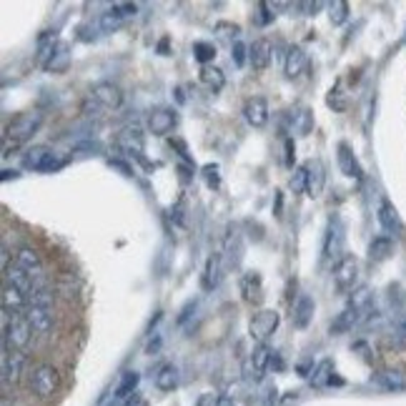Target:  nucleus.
Listing matches in <instances>:
<instances>
[{"instance_id": "nucleus-1", "label": "nucleus", "mask_w": 406, "mask_h": 406, "mask_svg": "<svg viewBox=\"0 0 406 406\" xmlns=\"http://www.w3.org/2000/svg\"><path fill=\"white\" fill-rule=\"evenodd\" d=\"M33 326L28 316L20 313H3V349L13 346V351H23L31 344Z\"/></svg>"}, {"instance_id": "nucleus-2", "label": "nucleus", "mask_w": 406, "mask_h": 406, "mask_svg": "<svg viewBox=\"0 0 406 406\" xmlns=\"http://www.w3.org/2000/svg\"><path fill=\"white\" fill-rule=\"evenodd\" d=\"M40 125H43V113H38V111L20 113V116H15V118L8 123L6 143H13L18 148V146H23L25 141H31V138L40 131Z\"/></svg>"}, {"instance_id": "nucleus-3", "label": "nucleus", "mask_w": 406, "mask_h": 406, "mask_svg": "<svg viewBox=\"0 0 406 406\" xmlns=\"http://www.w3.org/2000/svg\"><path fill=\"white\" fill-rule=\"evenodd\" d=\"M58 384H61V376H58L56 366H50V364H40L31 374V389L40 399H50L56 394Z\"/></svg>"}, {"instance_id": "nucleus-4", "label": "nucleus", "mask_w": 406, "mask_h": 406, "mask_svg": "<svg viewBox=\"0 0 406 406\" xmlns=\"http://www.w3.org/2000/svg\"><path fill=\"white\" fill-rule=\"evenodd\" d=\"M23 163H25V169H31V171H53V169H58L63 161L58 158L56 150L48 148V146H33V148L25 150Z\"/></svg>"}, {"instance_id": "nucleus-5", "label": "nucleus", "mask_w": 406, "mask_h": 406, "mask_svg": "<svg viewBox=\"0 0 406 406\" xmlns=\"http://www.w3.org/2000/svg\"><path fill=\"white\" fill-rule=\"evenodd\" d=\"M359 279V258L357 256H341L334 266V283L338 291H351L357 286Z\"/></svg>"}, {"instance_id": "nucleus-6", "label": "nucleus", "mask_w": 406, "mask_h": 406, "mask_svg": "<svg viewBox=\"0 0 406 406\" xmlns=\"http://www.w3.org/2000/svg\"><path fill=\"white\" fill-rule=\"evenodd\" d=\"M276 326H279V313L271 311V309H261L258 313H253V319L249 324L251 338H256L258 344H263L276 331Z\"/></svg>"}, {"instance_id": "nucleus-7", "label": "nucleus", "mask_w": 406, "mask_h": 406, "mask_svg": "<svg viewBox=\"0 0 406 406\" xmlns=\"http://www.w3.org/2000/svg\"><path fill=\"white\" fill-rule=\"evenodd\" d=\"M344 251V224L338 216H334L329 221V228H326V238H324V256L326 258H338Z\"/></svg>"}, {"instance_id": "nucleus-8", "label": "nucleus", "mask_w": 406, "mask_h": 406, "mask_svg": "<svg viewBox=\"0 0 406 406\" xmlns=\"http://www.w3.org/2000/svg\"><path fill=\"white\" fill-rule=\"evenodd\" d=\"M175 123H178V116L171 108H158V111H153L148 116V131L153 136H169L175 128Z\"/></svg>"}, {"instance_id": "nucleus-9", "label": "nucleus", "mask_w": 406, "mask_h": 406, "mask_svg": "<svg viewBox=\"0 0 406 406\" xmlns=\"http://www.w3.org/2000/svg\"><path fill=\"white\" fill-rule=\"evenodd\" d=\"M25 357L20 351H8L3 349V384H18L23 376Z\"/></svg>"}, {"instance_id": "nucleus-10", "label": "nucleus", "mask_w": 406, "mask_h": 406, "mask_svg": "<svg viewBox=\"0 0 406 406\" xmlns=\"http://www.w3.org/2000/svg\"><path fill=\"white\" fill-rule=\"evenodd\" d=\"M91 93H93V98L98 100L103 108H108V111H116V108H120V103H123L120 88L113 86V83H95Z\"/></svg>"}, {"instance_id": "nucleus-11", "label": "nucleus", "mask_w": 406, "mask_h": 406, "mask_svg": "<svg viewBox=\"0 0 406 406\" xmlns=\"http://www.w3.org/2000/svg\"><path fill=\"white\" fill-rule=\"evenodd\" d=\"M324 183H326L324 163H321V158H311V161L306 163V191H309V196H311V198L321 196Z\"/></svg>"}, {"instance_id": "nucleus-12", "label": "nucleus", "mask_w": 406, "mask_h": 406, "mask_svg": "<svg viewBox=\"0 0 406 406\" xmlns=\"http://www.w3.org/2000/svg\"><path fill=\"white\" fill-rule=\"evenodd\" d=\"M244 116H246V120H249V125L263 128V125L269 123V103H266V98H261V95L251 98L244 108Z\"/></svg>"}, {"instance_id": "nucleus-13", "label": "nucleus", "mask_w": 406, "mask_h": 406, "mask_svg": "<svg viewBox=\"0 0 406 406\" xmlns=\"http://www.w3.org/2000/svg\"><path fill=\"white\" fill-rule=\"evenodd\" d=\"M271 359H274V351H271L266 344H258L249 359V371H251L249 376H253V379L258 382V379L266 374V369L271 366Z\"/></svg>"}, {"instance_id": "nucleus-14", "label": "nucleus", "mask_w": 406, "mask_h": 406, "mask_svg": "<svg viewBox=\"0 0 406 406\" xmlns=\"http://www.w3.org/2000/svg\"><path fill=\"white\" fill-rule=\"evenodd\" d=\"M28 321H31L33 331L48 334L53 329V306H28Z\"/></svg>"}, {"instance_id": "nucleus-15", "label": "nucleus", "mask_w": 406, "mask_h": 406, "mask_svg": "<svg viewBox=\"0 0 406 406\" xmlns=\"http://www.w3.org/2000/svg\"><path fill=\"white\" fill-rule=\"evenodd\" d=\"M15 266H20L25 274L31 276V279H40V276H43V263H40V256H38L33 249H28V246L18 251V256H15Z\"/></svg>"}, {"instance_id": "nucleus-16", "label": "nucleus", "mask_w": 406, "mask_h": 406, "mask_svg": "<svg viewBox=\"0 0 406 406\" xmlns=\"http://www.w3.org/2000/svg\"><path fill=\"white\" fill-rule=\"evenodd\" d=\"M0 299H3V311L6 313H20L23 311V306L25 304H28V296L23 294V291H20V288H15L13 286V283H6V286H3V296H0Z\"/></svg>"}, {"instance_id": "nucleus-17", "label": "nucleus", "mask_w": 406, "mask_h": 406, "mask_svg": "<svg viewBox=\"0 0 406 406\" xmlns=\"http://www.w3.org/2000/svg\"><path fill=\"white\" fill-rule=\"evenodd\" d=\"M288 118H291V133H294V136H309V133H311V128H313L311 108H306V106L296 108V111H291Z\"/></svg>"}, {"instance_id": "nucleus-18", "label": "nucleus", "mask_w": 406, "mask_h": 406, "mask_svg": "<svg viewBox=\"0 0 406 406\" xmlns=\"http://www.w3.org/2000/svg\"><path fill=\"white\" fill-rule=\"evenodd\" d=\"M313 311H316V304H313L311 296H301L299 301L294 304V326L296 329H306L313 319Z\"/></svg>"}, {"instance_id": "nucleus-19", "label": "nucleus", "mask_w": 406, "mask_h": 406, "mask_svg": "<svg viewBox=\"0 0 406 406\" xmlns=\"http://www.w3.org/2000/svg\"><path fill=\"white\" fill-rule=\"evenodd\" d=\"M376 219H379V224H382L384 231L391 233V236H396V233L401 231L399 213H396V208L391 206L389 201H382V206H379V213H376Z\"/></svg>"}, {"instance_id": "nucleus-20", "label": "nucleus", "mask_w": 406, "mask_h": 406, "mask_svg": "<svg viewBox=\"0 0 406 406\" xmlns=\"http://www.w3.org/2000/svg\"><path fill=\"white\" fill-rule=\"evenodd\" d=\"M283 70H286L288 78H299L304 70H306V53L299 48V45H291L286 53V61H283Z\"/></svg>"}, {"instance_id": "nucleus-21", "label": "nucleus", "mask_w": 406, "mask_h": 406, "mask_svg": "<svg viewBox=\"0 0 406 406\" xmlns=\"http://www.w3.org/2000/svg\"><path fill=\"white\" fill-rule=\"evenodd\" d=\"M364 321V313L361 311H357V309H351V306H346L344 311L338 313L336 316V321L331 324V334H346V331H351L354 326H359Z\"/></svg>"}, {"instance_id": "nucleus-22", "label": "nucleus", "mask_w": 406, "mask_h": 406, "mask_svg": "<svg viewBox=\"0 0 406 406\" xmlns=\"http://www.w3.org/2000/svg\"><path fill=\"white\" fill-rule=\"evenodd\" d=\"M271 43L269 40H253V45L249 48V58H251V65L256 70H266L269 68V63H271Z\"/></svg>"}, {"instance_id": "nucleus-23", "label": "nucleus", "mask_w": 406, "mask_h": 406, "mask_svg": "<svg viewBox=\"0 0 406 406\" xmlns=\"http://www.w3.org/2000/svg\"><path fill=\"white\" fill-rule=\"evenodd\" d=\"M118 146L125 153L141 158V153H143V133L138 131V128H125L118 136Z\"/></svg>"}, {"instance_id": "nucleus-24", "label": "nucleus", "mask_w": 406, "mask_h": 406, "mask_svg": "<svg viewBox=\"0 0 406 406\" xmlns=\"http://www.w3.org/2000/svg\"><path fill=\"white\" fill-rule=\"evenodd\" d=\"M338 169L349 178H361V166H359L357 156L351 153V148L346 143L338 146Z\"/></svg>"}, {"instance_id": "nucleus-25", "label": "nucleus", "mask_w": 406, "mask_h": 406, "mask_svg": "<svg viewBox=\"0 0 406 406\" xmlns=\"http://www.w3.org/2000/svg\"><path fill=\"white\" fill-rule=\"evenodd\" d=\"M68 65H70V48H68V43H61V40H58L53 56L45 63V70H50V73H65Z\"/></svg>"}, {"instance_id": "nucleus-26", "label": "nucleus", "mask_w": 406, "mask_h": 406, "mask_svg": "<svg viewBox=\"0 0 406 406\" xmlns=\"http://www.w3.org/2000/svg\"><path fill=\"white\" fill-rule=\"evenodd\" d=\"M241 291H244V299L249 304H261L263 299V283L258 274H246L244 281H241Z\"/></svg>"}, {"instance_id": "nucleus-27", "label": "nucleus", "mask_w": 406, "mask_h": 406, "mask_svg": "<svg viewBox=\"0 0 406 406\" xmlns=\"http://www.w3.org/2000/svg\"><path fill=\"white\" fill-rule=\"evenodd\" d=\"M221 281V258L219 256H208L206 266H203V276H201V286L203 291H213Z\"/></svg>"}, {"instance_id": "nucleus-28", "label": "nucleus", "mask_w": 406, "mask_h": 406, "mask_svg": "<svg viewBox=\"0 0 406 406\" xmlns=\"http://www.w3.org/2000/svg\"><path fill=\"white\" fill-rule=\"evenodd\" d=\"M6 283H13L15 288H20L25 296L33 294V288H36V283H33V279L28 274H25L20 266H10V269L6 271Z\"/></svg>"}, {"instance_id": "nucleus-29", "label": "nucleus", "mask_w": 406, "mask_h": 406, "mask_svg": "<svg viewBox=\"0 0 406 406\" xmlns=\"http://www.w3.org/2000/svg\"><path fill=\"white\" fill-rule=\"evenodd\" d=\"M394 253V241L389 236H376L374 241L369 244V258L371 261H387L389 256Z\"/></svg>"}, {"instance_id": "nucleus-30", "label": "nucleus", "mask_w": 406, "mask_h": 406, "mask_svg": "<svg viewBox=\"0 0 406 406\" xmlns=\"http://www.w3.org/2000/svg\"><path fill=\"white\" fill-rule=\"evenodd\" d=\"M374 382L382 389H387V391H404L406 389V379L399 371H379L374 376Z\"/></svg>"}, {"instance_id": "nucleus-31", "label": "nucleus", "mask_w": 406, "mask_h": 406, "mask_svg": "<svg viewBox=\"0 0 406 406\" xmlns=\"http://www.w3.org/2000/svg\"><path fill=\"white\" fill-rule=\"evenodd\" d=\"M201 83L211 88L213 93H219L221 88L226 86V75H224V70L216 68V65H203V68H201Z\"/></svg>"}, {"instance_id": "nucleus-32", "label": "nucleus", "mask_w": 406, "mask_h": 406, "mask_svg": "<svg viewBox=\"0 0 406 406\" xmlns=\"http://www.w3.org/2000/svg\"><path fill=\"white\" fill-rule=\"evenodd\" d=\"M156 387L161 389V391H173V389L178 387V371H175V366L166 364V366H161V369H158Z\"/></svg>"}, {"instance_id": "nucleus-33", "label": "nucleus", "mask_w": 406, "mask_h": 406, "mask_svg": "<svg viewBox=\"0 0 406 406\" xmlns=\"http://www.w3.org/2000/svg\"><path fill=\"white\" fill-rule=\"evenodd\" d=\"M329 18L334 25H344L349 20V3L346 0H334L329 3Z\"/></svg>"}, {"instance_id": "nucleus-34", "label": "nucleus", "mask_w": 406, "mask_h": 406, "mask_svg": "<svg viewBox=\"0 0 406 406\" xmlns=\"http://www.w3.org/2000/svg\"><path fill=\"white\" fill-rule=\"evenodd\" d=\"M138 382H141V376H138L136 371H128V374H123V379H120L118 389H116V399H123V396H131L133 391H136Z\"/></svg>"}, {"instance_id": "nucleus-35", "label": "nucleus", "mask_w": 406, "mask_h": 406, "mask_svg": "<svg viewBox=\"0 0 406 406\" xmlns=\"http://www.w3.org/2000/svg\"><path fill=\"white\" fill-rule=\"evenodd\" d=\"M331 379H334V366H331V361H321L319 369L313 371L311 384H313V387H326V384H331Z\"/></svg>"}, {"instance_id": "nucleus-36", "label": "nucleus", "mask_w": 406, "mask_h": 406, "mask_svg": "<svg viewBox=\"0 0 406 406\" xmlns=\"http://www.w3.org/2000/svg\"><path fill=\"white\" fill-rule=\"evenodd\" d=\"M123 15H120L118 10H116V6L111 8V10H106L103 15H100V31L103 33H111L113 28H118L120 23H123Z\"/></svg>"}, {"instance_id": "nucleus-37", "label": "nucleus", "mask_w": 406, "mask_h": 406, "mask_svg": "<svg viewBox=\"0 0 406 406\" xmlns=\"http://www.w3.org/2000/svg\"><path fill=\"white\" fill-rule=\"evenodd\" d=\"M194 56H196V61L198 63H203V65H208V63L216 58V45L213 43H194Z\"/></svg>"}, {"instance_id": "nucleus-38", "label": "nucleus", "mask_w": 406, "mask_h": 406, "mask_svg": "<svg viewBox=\"0 0 406 406\" xmlns=\"http://www.w3.org/2000/svg\"><path fill=\"white\" fill-rule=\"evenodd\" d=\"M288 188H291V194H304L306 191V166L294 171L291 181H288Z\"/></svg>"}, {"instance_id": "nucleus-39", "label": "nucleus", "mask_w": 406, "mask_h": 406, "mask_svg": "<svg viewBox=\"0 0 406 406\" xmlns=\"http://www.w3.org/2000/svg\"><path fill=\"white\" fill-rule=\"evenodd\" d=\"M246 56H249V45L241 43V40H236L233 48H231V58H233V63H236L238 68H244L246 65Z\"/></svg>"}, {"instance_id": "nucleus-40", "label": "nucleus", "mask_w": 406, "mask_h": 406, "mask_svg": "<svg viewBox=\"0 0 406 406\" xmlns=\"http://www.w3.org/2000/svg\"><path fill=\"white\" fill-rule=\"evenodd\" d=\"M203 175H206L208 188H219V183H221L219 166H206V169H203Z\"/></svg>"}, {"instance_id": "nucleus-41", "label": "nucleus", "mask_w": 406, "mask_h": 406, "mask_svg": "<svg viewBox=\"0 0 406 406\" xmlns=\"http://www.w3.org/2000/svg\"><path fill=\"white\" fill-rule=\"evenodd\" d=\"M116 10H118L123 18H133L138 13V6L136 3H116Z\"/></svg>"}, {"instance_id": "nucleus-42", "label": "nucleus", "mask_w": 406, "mask_h": 406, "mask_svg": "<svg viewBox=\"0 0 406 406\" xmlns=\"http://www.w3.org/2000/svg\"><path fill=\"white\" fill-rule=\"evenodd\" d=\"M296 8H301V10H304V15H316V13L321 10V3H319V0H313V3H311V0H306V3H299Z\"/></svg>"}, {"instance_id": "nucleus-43", "label": "nucleus", "mask_w": 406, "mask_h": 406, "mask_svg": "<svg viewBox=\"0 0 406 406\" xmlns=\"http://www.w3.org/2000/svg\"><path fill=\"white\" fill-rule=\"evenodd\" d=\"M294 161H296V146H294V138H286V166H288V169H294Z\"/></svg>"}, {"instance_id": "nucleus-44", "label": "nucleus", "mask_w": 406, "mask_h": 406, "mask_svg": "<svg viewBox=\"0 0 406 406\" xmlns=\"http://www.w3.org/2000/svg\"><path fill=\"white\" fill-rule=\"evenodd\" d=\"M196 406H219V396L216 394H203L198 401H196Z\"/></svg>"}, {"instance_id": "nucleus-45", "label": "nucleus", "mask_w": 406, "mask_h": 406, "mask_svg": "<svg viewBox=\"0 0 406 406\" xmlns=\"http://www.w3.org/2000/svg\"><path fill=\"white\" fill-rule=\"evenodd\" d=\"M3 181H10V178H18V171H10V169H6L3 171V175H0Z\"/></svg>"}, {"instance_id": "nucleus-46", "label": "nucleus", "mask_w": 406, "mask_h": 406, "mask_svg": "<svg viewBox=\"0 0 406 406\" xmlns=\"http://www.w3.org/2000/svg\"><path fill=\"white\" fill-rule=\"evenodd\" d=\"M158 50H161V56H169L166 50H169V40H161V45H158Z\"/></svg>"}, {"instance_id": "nucleus-47", "label": "nucleus", "mask_w": 406, "mask_h": 406, "mask_svg": "<svg viewBox=\"0 0 406 406\" xmlns=\"http://www.w3.org/2000/svg\"><path fill=\"white\" fill-rule=\"evenodd\" d=\"M141 406H148V404H141Z\"/></svg>"}, {"instance_id": "nucleus-48", "label": "nucleus", "mask_w": 406, "mask_h": 406, "mask_svg": "<svg viewBox=\"0 0 406 406\" xmlns=\"http://www.w3.org/2000/svg\"><path fill=\"white\" fill-rule=\"evenodd\" d=\"M404 43H406V36H404Z\"/></svg>"}]
</instances>
